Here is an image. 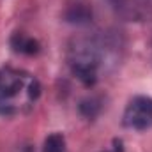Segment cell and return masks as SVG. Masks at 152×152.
Returning a JSON list of instances; mask_svg holds the SVG:
<instances>
[{
  "label": "cell",
  "mask_w": 152,
  "mask_h": 152,
  "mask_svg": "<svg viewBox=\"0 0 152 152\" xmlns=\"http://www.w3.org/2000/svg\"><path fill=\"white\" fill-rule=\"evenodd\" d=\"M110 51L104 37H78L69 44L67 58L75 76L85 85H94Z\"/></svg>",
  "instance_id": "1"
},
{
  "label": "cell",
  "mask_w": 152,
  "mask_h": 152,
  "mask_svg": "<svg viewBox=\"0 0 152 152\" xmlns=\"http://www.w3.org/2000/svg\"><path fill=\"white\" fill-rule=\"evenodd\" d=\"M39 83L34 76L14 71L0 69V115H16L37 99Z\"/></svg>",
  "instance_id": "2"
},
{
  "label": "cell",
  "mask_w": 152,
  "mask_h": 152,
  "mask_svg": "<svg viewBox=\"0 0 152 152\" xmlns=\"http://www.w3.org/2000/svg\"><path fill=\"white\" fill-rule=\"evenodd\" d=\"M122 122L126 127L134 131H147L152 127V97L149 96H136L133 97L126 110Z\"/></svg>",
  "instance_id": "3"
},
{
  "label": "cell",
  "mask_w": 152,
  "mask_h": 152,
  "mask_svg": "<svg viewBox=\"0 0 152 152\" xmlns=\"http://www.w3.org/2000/svg\"><path fill=\"white\" fill-rule=\"evenodd\" d=\"M11 44L16 51L20 53H27V55H34L39 51V42L36 39L28 37L25 34H14L11 39Z\"/></svg>",
  "instance_id": "4"
},
{
  "label": "cell",
  "mask_w": 152,
  "mask_h": 152,
  "mask_svg": "<svg viewBox=\"0 0 152 152\" xmlns=\"http://www.w3.org/2000/svg\"><path fill=\"white\" fill-rule=\"evenodd\" d=\"M42 152H66V138L60 133H53L44 140Z\"/></svg>",
  "instance_id": "5"
}]
</instances>
